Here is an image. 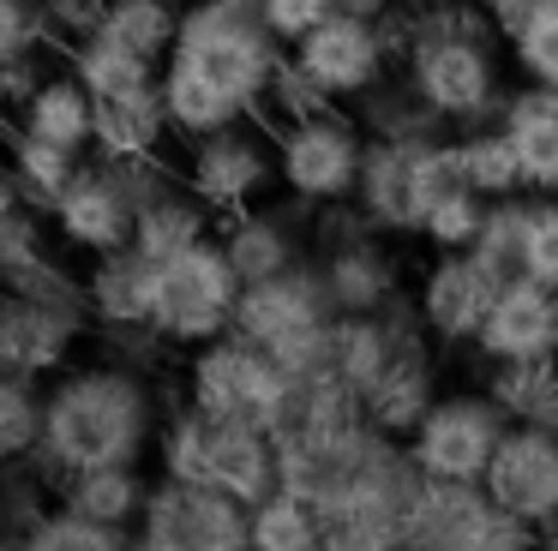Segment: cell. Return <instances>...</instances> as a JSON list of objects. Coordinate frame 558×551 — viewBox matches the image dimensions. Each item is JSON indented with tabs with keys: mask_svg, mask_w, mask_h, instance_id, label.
Segmentation results:
<instances>
[{
	"mask_svg": "<svg viewBox=\"0 0 558 551\" xmlns=\"http://www.w3.org/2000/svg\"><path fill=\"white\" fill-rule=\"evenodd\" d=\"M282 54L258 0H181V30L157 78L174 144L253 120Z\"/></svg>",
	"mask_w": 558,
	"mask_h": 551,
	"instance_id": "cell-1",
	"label": "cell"
},
{
	"mask_svg": "<svg viewBox=\"0 0 558 551\" xmlns=\"http://www.w3.org/2000/svg\"><path fill=\"white\" fill-rule=\"evenodd\" d=\"M162 378L133 371L109 354H78L43 383V443L31 462L61 486L66 474L114 462H150V443L162 426Z\"/></svg>",
	"mask_w": 558,
	"mask_h": 551,
	"instance_id": "cell-2",
	"label": "cell"
},
{
	"mask_svg": "<svg viewBox=\"0 0 558 551\" xmlns=\"http://www.w3.org/2000/svg\"><path fill=\"white\" fill-rule=\"evenodd\" d=\"M150 467L162 479H193V486H217L241 503H258L265 491H277V438L265 426L210 419L193 402L169 395L157 443H150Z\"/></svg>",
	"mask_w": 558,
	"mask_h": 551,
	"instance_id": "cell-3",
	"label": "cell"
},
{
	"mask_svg": "<svg viewBox=\"0 0 558 551\" xmlns=\"http://www.w3.org/2000/svg\"><path fill=\"white\" fill-rule=\"evenodd\" d=\"M174 395L210 419H241V426L270 431L289 402V371L277 366L270 347L246 342L241 330H222L181 354V390Z\"/></svg>",
	"mask_w": 558,
	"mask_h": 551,
	"instance_id": "cell-4",
	"label": "cell"
},
{
	"mask_svg": "<svg viewBox=\"0 0 558 551\" xmlns=\"http://www.w3.org/2000/svg\"><path fill=\"white\" fill-rule=\"evenodd\" d=\"M498 30H414L409 54L397 72H409V84L450 120L457 132L486 126L505 108V78H498Z\"/></svg>",
	"mask_w": 558,
	"mask_h": 551,
	"instance_id": "cell-5",
	"label": "cell"
},
{
	"mask_svg": "<svg viewBox=\"0 0 558 551\" xmlns=\"http://www.w3.org/2000/svg\"><path fill=\"white\" fill-rule=\"evenodd\" d=\"M234 306H241V276L217 234L150 264V323L174 354L234 330Z\"/></svg>",
	"mask_w": 558,
	"mask_h": 551,
	"instance_id": "cell-6",
	"label": "cell"
},
{
	"mask_svg": "<svg viewBox=\"0 0 558 551\" xmlns=\"http://www.w3.org/2000/svg\"><path fill=\"white\" fill-rule=\"evenodd\" d=\"M174 174L217 216L246 210V204L277 192V132L253 114V120L205 132V138H186L174 144Z\"/></svg>",
	"mask_w": 558,
	"mask_h": 551,
	"instance_id": "cell-7",
	"label": "cell"
},
{
	"mask_svg": "<svg viewBox=\"0 0 558 551\" xmlns=\"http://www.w3.org/2000/svg\"><path fill=\"white\" fill-rule=\"evenodd\" d=\"M270 132H277V192H289L301 204L354 198L366 132L349 108H325L313 120H289V126H270Z\"/></svg>",
	"mask_w": 558,
	"mask_h": 551,
	"instance_id": "cell-8",
	"label": "cell"
},
{
	"mask_svg": "<svg viewBox=\"0 0 558 551\" xmlns=\"http://www.w3.org/2000/svg\"><path fill=\"white\" fill-rule=\"evenodd\" d=\"M133 551H246V503L217 486L157 474L133 527Z\"/></svg>",
	"mask_w": 558,
	"mask_h": 551,
	"instance_id": "cell-9",
	"label": "cell"
},
{
	"mask_svg": "<svg viewBox=\"0 0 558 551\" xmlns=\"http://www.w3.org/2000/svg\"><path fill=\"white\" fill-rule=\"evenodd\" d=\"M510 414L486 390H438V402L409 431V455L426 479H481Z\"/></svg>",
	"mask_w": 558,
	"mask_h": 551,
	"instance_id": "cell-10",
	"label": "cell"
},
{
	"mask_svg": "<svg viewBox=\"0 0 558 551\" xmlns=\"http://www.w3.org/2000/svg\"><path fill=\"white\" fill-rule=\"evenodd\" d=\"M133 216H138L133 186H126V174L114 162H102V156H85L78 174L66 180V192L49 204L54 246L73 252L78 264L133 246Z\"/></svg>",
	"mask_w": 558,
	"mask_h": 551,
	"instance_id": "cell-11",
	"label": "cell"
},
{
	"mask_svg": "<svg viewBox=\"0 0 558 551\" xmlns=\"http://www.w3.org/2000/svg\"><path fill=\"white\" fill-rule=\"evenodd\" d=\"M337 318L342 311H337V299H330V287H325L318 258H301L294 270L265 276V282H241V306H234V330H241L246 342L270 347V354L306 342V335H318Z\"/></svg>",
	"mask_w": 558,
	"mask_h": 551,
	"instance_id": "cell-12",
	"label": "cell"
},
{
	"mask_svg": "<svg viewBox=\"0 0 558 551\" xmlns=\"http://www.w3.org/2000/svg\"><path fill=\"white\" fill-rule=\"evenodd\" d=\"M90 347V306H49L0 287V371L49 383Z\"/></svg>",
	"mask_w": 558,
	"mask_h": 551,
	"instance_id": "cell-13",
	"label": "cell"
},
{
	"mask_svg": "<svg viewBox=\"0 0 558 551\" xmlns=\"http://www.w3.org/2000/svg\"><path fill=\"white\" fill-rule=\"evenodd\" d=\"M289 54L301 60V66L313 72V78L325 84L342 108H349L354 96H366L378 78L397 72L385 36H378V19H354V12H330V19L313 24Z\"/></svg>",
	"mask_w": 558,
	"mask_h": 551,
	"instance_id": "cell-14",
	"label": "cell"
},
{
	"mask_svg": "<svg viewBox=\"0 0 558 551\" xmlns=\"http://www.w3.org/2000/svg\"><path fill=\"white\" fill-rule=\"evenodd\" d=\"M306 216H313V204L289 198V192L277 204L258 198L246 210L217 216V240L229 252L234 276L241 282H265V276H282L301 258H313V246H306Z\"/></svg>",
	"mask_w": 558,
	"mask_h": 551,
	"instance_id": "cell-15",
	"label": "cell"
},
{
	"mask_svg": "<svg viewBox=\"0 0 558 551\" xmlns=\"http://www.w3.org/2000/svg\"><path fill=\"white\" fill-rule=\"evenodd\" d=\"M498 287L505 282L486 276L481 264H474V252H433L421 282H414V306H421V318H426V335H433L438 347H474L481 318H486Z\"/></svg>",
	"mask_w": 558,
	"mask_h": 551,
	"instance_id": "cell-16",
	"label": "cell"
},
{
	"mask_svg": "<svg viewBox=\"0 0 558 551\" xmlns=\"http://www.w3.org/2000/svg\"><path fill=\"white\" fill-rule=\"evenodd\" d=\"M498 503L481 479H421L402 522V551H486Z\"/></svg>",
	"mask_w": 558,
	"mask_h": 551,
	"instance_id": "cell-17",
	"label": "cell"
},
{
	"mask_svg": "<svg viewBox=\"0 0 558 551\" xmlns=\"http://www.w3.org/2000/svg\"><path fill=\"white\" fill-rule=\"evenodd\" d=\"M558 347V287L534 282V276H510L493 294L469 354L481 366H505V359H541Z\"/></svg>",
	"mask_w": 558,
	"mask_h": 551,
	"instance_id": "cell-18",
	"label": "cell"
},
{
	"mask_svg": "<svg viewBox=\"0 0 558 551\" xmlns=\"http://www.w3.org/2000/svg\"><path fill=\"white\" fill-rule=\"evenodd\" d=\"M481 486L498 510H517L529 522H541L558 503V438L546 426H534V419H510Z\"/></svg>",
	"mask_w": 558,
	"mask_h": 551,
	"instance_id": "cell-19",
	"label": "cell"
},
{
	"mask_svg": "<svg viewBox=\"0 0 558 551\" xmlns=\"http://www.w3.org/2000/svg\"><path fill=\"white\" fill-rule=\"evenodd\" d=\"M354 204L373 216L378 234L421 240L426 204H421V174H414V144H378V138H366L361 180H354Z\"/></svg>",
	"mask_w": 558,
	"mask_h": 551,
	"instance_id": "cell-20",
	"label": "cell"
},
{
	"mask_svg": "<svg viewBox=\"0 0 558 551\" xmlns=\"http://www.w3.org/2000/svg\"><path fill=\"white\" fill-rule=\"evenodd\" d=\"M438 390H445V383H438V342L397 347V354L385 359V371L366 383L361 414L373 419L378 431H390V438H409V431L421 426V414L438 402Z\"/></svg>",
	"mask_w": 558,
	"mask_h": 551,
	"instance_id": "cell-21",
	"label": "cell"
},
{
	"mask_svg": "<svg viewBox=\"0 0 558 551\" xmlns=\"http://www.w3.org/2000/svg\"><path fill=\"white\" fill-rule=\"evenodd\" d=\"M498 126H505L510 150H517L522 192L558 198V90H546V84L510 90L505 108H498Z\"/></svg>",
	"mask_w": 558,
	"mask_h": 551,
	"instance_id": "cell-22",
	"label": "cell"
},
{
	"mask_svg": "<svg viewBox=\"0 0 558 551\" xmlns=\"http://www.w3.org/2000/svg\"><path fill=\"white\" fill-rule=\"evenodd\" d=\"M90 120H97V96H90L61 60V66H49L31 84L25 102L0 120V126H19V132H31V138H49V144H61V150L90 156Z\"/></svg>",
	"mask_w": 558,
	"mask_h": 551,
	"instance_id": "cell-23",
	"label": "cell"
},
{
	"mask_svg": "<svg viewBox=\"0 0 558 551\" xmlns=\"http://www.w3.org/2000/svg\"><path fill=\"white\" fill-rule=\"evenodd\" d=\"M169 150H174V126H169V108H162L157 84L97 102L90 156H102V162H150V156H169Z\"/></svg>",
	"mask_w": 558,
	"mask_h": 551,
	"instance_id": "cell-24",
	"label": "cell"
},
{
	"mask_svg": "<svg viewBox=\"0 0 558 551\" xmlns=\"http://www.w3.org/2000/svg\"><path fill=\"white\" fill-rule=\"evenodd\" d=\"M349 114L361 120V132H366V138H378V144H433V138H450V132H457L409 84V72L378 78L366 96H354V102H349Z\"/></svg>",
	"mask_w": 558,
	"mask_h": 551,
	"instance_id": "cell-25",
	"label": "cell"
},
{
	"mask_svg": "<svg viewBox=\"0 0 558 551\" xmlns=\"http://www.w3.org/2000/svg\"><path fill=\"white\" fill-rule=\"evenodd\" d=\"M150 486H157V467H150V462H114V467L66 474L61 486H54V498H61L66 510L102 522V527H138Z\"/></svg>",
	"mask_w": 558,
	"mask_h": 551,
	"instance_id": "cell-26",
	"label": "cell"
},
{
	"mask_svg": "<svg viewBox=\"0 0 558 551\" xmlns=\"http://www.w3.org/2000/svg\"><path fill=\"white\" fill-rule=\"evenodd\" d=\"M210 234H217V210L198 204L193 192L181 186V174L162 180V186L138 204V216H133V252H145L150 264L174 258V252L198 246V240H210Z\"/></svg>",
	"mask_w": 558,
	"mask_h": 551,
	"instance_id": "cell-27",
	"label": "cell"
},
{
	"mask_svg": "<svg viewBox=\"0 0 558 551\" xmlns=\"http://www.w3.org/2000/svg\"><path fill=\"white\" fill-rule=\"evenodd\" d=\"M318 270H325V287L337 299V311H378L390 294H402V258L390 252V234L325 252Z\"/></svg>",
	"mask_w": 558,
	"mask_h": 551,
	"instance_id": "cell-28",
	"label": "cell"
},
{
	"mask_svg": "<svg viewBox=\"0 0 558 551\" xmlns=\"http://www.w3.org/2000/svg\"><path fill=\"white\" fill-rule=\"evenodd\" d=\"M85 306L97 323H150V258L133 246L85 258Z\"/></svg>",
	"mask_w": 558,
	"mask_h": 551,
	"instance_id": "cell-29",
	"label": "cell"
},
{
	"mask_svg": "<svg viewBox=\"0 0 558 551\" xmlns=\"http://www.w3.org/2000/svg\"><path fill=\"white\" fill-rule=\"evenodd\" d=\"M61 60H66V72L97 96V102L150 90V84L162 78V60H150V54H138V48L114 42L109 30H90V36H78V42H66Z\"/></svg>",
	"mask_w": 558,
	"mask_h": 551,
	"instance_id": "cell-30",
	"label": "cell"
},
{
	"mask_svg": "<svg viewBox=\"0 0 558 551\" xmlns=\"http://www.w3.org/2000/svg\"><path fill=\"white\" fill-rule=\"evenodd\" d=\"M246 551H325L318 510L282 486L265 491L258 503H246Z\"/></svg>",
	"mask_w": 558,
	"mask_h": 551,
	"instance_id": "cell-31",
	"label": "cell"
},
{
	"mask_svg": "<svg viewBox=\"0 0 558 551\" xmlns=\"http://www.w3.org/2000/svg\"><path fill=\"white\" fill-rule=\"evenodd\" d=\"M0 156L13 162L25 198L37 204L43 216H49V204L61 198L66 180H73L78 162H85L78 150H61V144H49V138H31V132H19V126H0Z\"/></svg>",
	"mask_w": 558,
	"mask_h": 551,
	"instance_id": "cell-32",
	"label": "cell"
},
{
	"mask_svg": "<svg viewBox=\"0 0 558 551\" xmlns=\"http://www.w3.org/2000/svg\"><path fill=\"white\" fill-rule=\"evenodd\" d=\"M481 390L505 407L510 419H534L541 426L546 414L558 407V354L541 359H505V366H486Z\"/></svg>",
	"mask_w": 558,
	"mask_h": 551,
	"instance_id": "cell-33",
	"label": "cell"
},
{
	"mask_svg": "<svg viewBox=\"0 0 558 551\" xmlns=\"http://www.w3.org/2000/svg\"><path fill=\"white\" fill-rule=\"evenodd\" d=\"M457 162H462V180H469L481 198H517V192H522L517 150H510V138H505L498 120L457 132Z\"/></svg>",
	"mask_w": 558,
	"mask_h": 551,
	"instance_id": "cell-34",
	"label": "cell"
},
{
	"mask_svg": "<svg viewBox=\"0 0 558 551\" xmlns=\"http://www.w3.org/2000/svg\"><path fill=\"white\" fill-rule=\"evenodd\" d=\"M19 551H133V527H102L90 515L66 510L61 498L19 534Z\"/></svg>",
	"mask_w": 558,
	"mask_h": 551,
	"instance_id": "cell-35",
	"label": "cell"
},
{
	"mask_svg": "<svg viewBox=\"0 0 558 551\" xmlns=\"http://www.w3.org/2000/svg\"><path fill=\"white\" fill-rule=\"evenodd\" d=\"M522 246H529V192L493 198L481 234H474V246H469L474 264H481L486 276H498V282H510V276H522Z\"/></svg>",
	"mask_w": 558,
	"mask_h": 551,
	"instance_id": "cell-36",
	"label": "cell"
},
{
	"mask_svg": "<svg viewBox=\"0 0 558 551\" xmlns=\"http://www.w3.org/2000/svg\"><path fill=\"white\" fill-rule=\"evenodd\" d=\"M97 30H109L114 42L162 60L174 48V30H181V0H109Z\"/></svg>",
	"mask_w": 558,
	"mask_h": 551,
	"instance_id": "cell-37",
	"label": "cell"
},
{
	"mask_svg": "<svg viewBox=\"0 0 558 551\" xmlns=\"http://www.w3.org/2000/svg\"><path fill=\"white\" fill-rule=\"evenodd\" d=\"M43 443V383L0 371V467L31 462Z\"/></svg>",
	"mask_w": 558,
	"mask_h": 551,
	"instance_id": "cell-38",
	"label": "cell"
},
{
	"mask_svg": "<svg viewBox=\"0 0 558 551\" xmlns=\"http://www.w3.org/2000/svg\"><path fill=\"white\" fill-rule=\"evenodd\" d=\"M325 108H342V102H337V96H330L294 54H282L277 72H270V84H265L258 120H265V126H289V120H313V114H325Z\"/></svg>",
	"mask_w": 558,
	"mask_h": 551,
	"instance_id": "cell-39",
	"label": "cell"
},
{
	"mask_svg": "<svg viewBox=\"0 0 558 551\" xmlns=\"http://www.w3.org/2000/svg\"><path fill=\"white\" fill-rule=\"evenodd\" d=\"M90 347L109 354V359H121V366H133V371H150V378H162V371L181 359L157 335V323H97V330H90Z\"/></svg>",
	"mask_w": 558,
	"mask_h": 551,
	"instance_id": "cell-40",
	"label": "cell"
},
{
	"mask_svg": "<svg viewBox=\"0 0 558 551\" xmlns=\"http://www.w3.org/2000/svg\"><path fill=\"white\" fill-rule=\"evenodd\" d=\"M486 204H493V198H481L474 186L450 192L445 204H433V210H426L421 240H426L433 252H469L474 234H481V222H486Z\"/></svg>",
	"mask_w": 558,
	"mask_h": 551,
	"instance_id": "cell-41",
	"label": "cell"
},
{
	"mask_svg": "<svg viewBox=\"0 0 558 551\" xmlns=\"http://www.w3.org/2000/svg\"><path fill=\"white\" fill-rule=\"evenodd\" d=\"M54 30L43 19L37 0H0V66H19V60H49L54 54Z\"/></svg>",
	"mask_w": 558,
	"mask_h": 551,
	"instance_id": "cell-42",
	"label": "cell"
},
{
	"mask_svg": "<svg viewBox=\"0 0 558 551\" xmlns=\"http://www.w3.org/2000/svg\"><path fill=\"white\" fill-rule=\"evenodd\" d=\"M43 252H54V228H49V216H43L37 204L0 216V287L13 282L25 264H37Z\"/></svg>",
	"mask_w": 558,
	"mask_h": 551,
	"instance_id": "cell-43",
	"label": "cell"
},
{
	"mask_svg": "<svg viewBox=\"0 0 558 551\" xmlns=\"http://www.w3.org/2000/svg\"><path fill=\"white\" fill-rule=\"evenodd\" d=\"M54 503V479L43 474L37 462H13L0 467V522L13 527V534H25L31 522H37L43 510Z\"/></svg>",
	"mask_w": 558,
	"mask_h": 551,
	"instance_id": "cell-44",
	"label": "cell"
},
{
	"mask_svg": "<svg viewBox=\"0 0 558 551\" xmlns=\"http://www.w3.org/2000/svg\"><path fill=\"white\" fill-rule=\"evenodd\" d=\"M373 216L361 210L354 198H330V204H313V216H306V246H313V258H325V252H342V246H361V240H373Z\"/></svg>",
	"mask_w": 558,
	"mask_h": 551,
	"instance_id": "cell-45",
	"label": "cell"
},
{
	"mask_svg": "<svg viewBox=\"0 0 558 551\" xmlns=\"http://www.w3.org/2000/svg\"><path fill=\"white\" fill-rule=\"evenodd\" d=\"M505 48H510V66H517L529 84L558 90V0H553V7H546L522 36H510Z\"/></svg>",
	"mask_w": 558,
	"mask_h": 551,
	"instance_id": "cell-46",
	"label": "cell"
},
{
	"mask_svg": "<svg viewBox=\"0 0 558 551\" xmlns=\"http://www.w3.org/2000/svg\"><path fill=\"white\" fill-rule=\"evenodd\" d=\"M522 276L558 287V198L529 192V246H522Z\"/></svg>",
	"mask_w": 558,
	"mask_h": 551,
	"instance_id": "cell-47",
	"label": "cell"
},
{
	"mask_svg": "<svg viewBox=\"0 0 558 551\" xmlns=\"http://www.w3.org/2000/svg\"><path fill=\"white\" fill-rule=\"evenodd\" d=\"M258 12H265L270 36H277L282 48H294L313 24H325L330 12H337V0H258Z\"/></svg>",
	"mask_w": 558,
	"mask_h": 551,
	"instance_id": "cell-48",
	"label": "cell"
},
{
	"mask_svg": "<svg viewBox=\"0 0 558 551\" xmlns=\"http://www.w3.org/2000/svg\"><path fill=\"white\" fill-rule=\"evenodd\" d=\"M481 7H486V19H493V30L510 42V36H522L534 19H541L553 0H481Z\"/></svg>",
	"mask_w": 558,
	"mask_h": 551,
	"instance_id": "cell-49",
	"label": "cell"
},
{
	"mask_svg": "<svg viewBox=\"0 0 558 551\" xmlns=\"http://www.w3.org/2000/svg\"><path fill=\"white\" fill-rule=\"evenodd\" d=\"M25 186H19V174H13V162H7V156H0V216L7 210H25Z\"/></svg>",
	"mask_w": 558,
	"mask_h": 551,
	"instance_id": "cell-50",
	"label": "cell"
},
{
	"mask_svg": "<svg viewBox=\"0 0 558 551\" xmlns=\"http://www.w3.org/2000/svg\"><path fill=\"white\" fill-rule=\"evenodd\" d=\"M534 546H541V551H558V503L541 515V522H534Z\"/></svg>",
	"mask_w": 558,
	"mask_h": 551,
	"instance_id": "cell-51",
	"label": "cell"
},
{
	"mask_svg": "<svg viewBox=\"0 0 558 551\" xmlns=\"http://www.w3.org/2000/svg\"><path fill=\"white\" fill-rule=\"evenodd\" d=\"M390 0H337V12H354V19H378Z\"/></svg>",
	"mask_w": 558,
	"mask_h": 551,
	"instance_id": "cell-52",
	"label": "cell"
},
{
	"mask_svg": "<svg viewBox=\"0 0 558 551\" xmlns=\"http://www.w3.org/2000/svg\"><path fill=\"white\" fill-rule=\"evenodd\" d=\"M0 551H19V534H13L7 522H0Z\"/></svg>",
	"mask_w": 558,
	"mask_h": 551,
	"instance_id": "cell-53",
	"label": "cell"
},
{
	"mask_svg": "<svg viewBox=\"0 0 558 551\" xmlns=\"http://www.w3.org/2000/svg\"><path fill=\"white\" fill-rule=\"evenodd\" d=\"M541 426H546V431H553V438H558V407H553V414H546V419H541Z\"/></svg>",
	"mask_w": 558,
	"mask_h": 551,
	"instance_id": "cell-54",
	"label": "cell"
},
{
	"mask_svg": "<svg viewBox=\"0 0 558 551\" xmlns=\"http://www.w3.org/2000/svg\"><path fill=\"white\" fill-rule=\"evenodd\" d=\"M553 354H558V347H553Z\"/></svg>",
	"mask_w": 558,
	"mask_h": 551,
	"instance_id": "cell-55",
	"label": "cell"
}]
</instances>
